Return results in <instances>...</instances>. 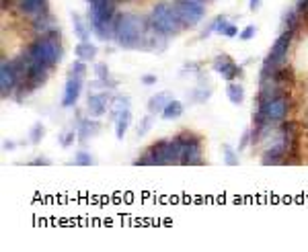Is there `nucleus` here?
I'll list each match as a JSON object with an SVG mask.
<instances>
[{
  "label": "nucleus",
  "instance_id": "obj_1",
  "mask_svg": "<svg viewBox=\"0 0 308 252\" xmlns=\"http://www.w3.org/2000/svg\"><path fill=\"white\" fill-rule=\"evenodd\" d=\"M150 29V19L134 13H119L115 17V43L123 49H138L142 37Z\"/></svg>",
  "mask_w": 308,
  "mask_h": 252
},
{
  "label": "nucleus",
  "instance_id": "obj_2",
  "mask_svg": "<svg viewBox=\"0 0 308 252\" xmlns=\"http://www.w3.org/2000/svg\"><path fill=\"white\" fill-rule=\"evenodd\" d=\"M25 54L35 60V62H43L50 68L58 66L62 62V45H60V37L56 35H43L37 37L35 41H31L25 49Z\"/></svg>",
  "mask_w": 308,
  "mask_h": 252
},
{
  "label": "nucleus",
  "instance_id": "obj_3",
  "mask_svg": "<svg viewBox=\"0 0 308 252\" xmlns=\"http://www.w3.org/2000/svg\"><path fill=\"white\" fill-rule=\"evenodd\" d=\"M148 19H150V25L154 31H159L167 37L177 35L183 29V23H181V19H179V15L171 3H159L152 9Z\"/></svg>",
  "mask_w": 308,
  "mask_h": 252
},
{
  "label": "nucleus",
  "instance_id": "obj_4",
  "mask_svg": "<svg viewBox=\"0 0 308 252\" xmlns=\"http://www.w3.org/2000/svg\"><path fill=\"white\" fill-rule=\"evenodd\" d=\"M173 7L183 27H195L206 17V5L200 3V0H173Z\"/></svg>",
  "mask_w": 308,
  "mask_h": 252
},
{
  "label": "nucleus",
  "instance_id": "obj_5",
  "mask_svg": "<svg viewBox=\"0 0 308 252\" xmlns=\"http://www.w3.org/2000/svg\"><path fill=\"white\" fill-rule=\"evenodd\" d=\"M159 158V166L163 164H181V152H183V144L173 138V140H161L157 144L150 146Z\"/></svg>",
  "mask_w": 308,
  "mask_h": 252
},
{
  "label": "nucleus",
  "instance_id": "obj_6",
  "mask_svg": "<svg viewBox=\"0 0 308 252\" xmlns=\"http://www.w3.org/2000/svg\"><path fill=\"white\" fill-rule=\"evenodd\" d=\"M292 39H294V31L283 29V33L275 39V43H273V47H271V52H269L265 64H269V66H273V68H279V66L288 64V52H290V47H292Z\"/></svg>",
  "mask_w": 308,
  "mask_h": 252
},
{
  "label": "nucleus",
  "instance_id": "obj_7",
  "mask_svg": "<svg viewBox=\"0 0 308 252\" xmlns=\"http://www.w3.org/2000/svg\"><path fill=\"white\" fill-rule=\"evenodd\" d=\"M298 140V138H296ZM292 142L294 140H290V138H285V136H279L273 144H271V148H267L265 150V154H263V158H261V162L265 164V166H277V164H285V160H288V152H290V146H292Z\"/></svg>",
  "mask_w": 308,
  "mask_h": 252
},
{
  "label": "nucleus",
  "instance_id": "obj_8",
  "mask_svg": "<svg viewBox=\"0 0 308 252\" xmlns=\"http://www.w3.org/2000/svg\"><path fill=\"white\" fill-rule=\"evenodd\" d=\"M283 94H288V86L285 84H279L275 80H265V82H261V90H259V96H257V107L263 109L271 100H275V98H279Z\"/></svg>",
  "mask_w": 308,
  "mask_h": 252
},
{
  "label": "nucleus",
  "instance_id": "obj_9",
  "mask_svg": "<svg viewBox=\"0 0 308 252\" xmlns=\"http://www.w3.org/2000/svg\"><path fill=\"white\" fill-rule=\"evenodd\" d=\"M263 111H265V115L269 117L271 123H281L288 117V113L292 111V98L288 94H283V96L271 100L267 107H263Z\"/></svg>",
  "mask_w": 308,
  "mask_h": 252
},
{
  "label": "nucleus",
  "instance_id": "obj_10",
  "mask_svg": "<svg viewBox=\"0 0 308 252\" xmlns=\"http://www.w3.org/2000/svg\"><path fill=\"white\" fill-rule=\"evenodd\" d=\"M111 94H109V90L105 88L103 92H93L91 96H89V100H86V107H89V115L93 117V119H99V117H103L105 113H107V107H111Z\"/></svg>",
  "mask_w": 308,
  "mask_h": 252
},
{
  "label": "nucleus",
  "instance_id": "obj_11",
  "mask_svg": "<svg viewBox=\"0 0 308 252\" xmlns=\"http://www.w3.org/2000/svg\"><path fill=\"white\" fill-rule=\"evenodd\" d=\"M17 86H19V78L13 72L11 64L5 60L3 64H0V96L7 98L9 94H13L17 90Z\"/></svg>",
  "mask_w": 308,
  "mask_h": 252
},
{
  "label": "nucleus",
  "instance_id": "obj_12",
  "mask_svg": "<svg viewBox=\"0 0 308 252\" xmlns=\"http://www.w3.org/2000/svg\"><path fill=\"white\" fill-rule=\"evenodd\" d=\"M50 70H52V68H50L48 64L31 60V62H29V68H27V76H25L23 80H27V82L33 86V90H35V88H39V86L46 84V80H48V76H50Z\"/></svg>",
  "mask_w": 308,
  "mask_h": 252
},
{
  "label": "nucleus",
  "instance_id": "obj_13",
  "mask_svg": "<svg viewBox=\"0 0 308 252\" xmlns=\"http://www.w3.org/2000/svg\"><path fill=\"white\" fill-rule=\"evenodd\" d=\"M15 9L19 15L27 19H35L39 15H48V0H17Z\"/></svg>",
  "mask_w": 308,
  "mask_h": 252
},
{
  "label": "nucleus",
  "instance_id": "obj_14",
  "mask_svg": "<svg viewBox=\"0 0 308 252\" xmlns=\"http://www.w3.org/2000/svg\"><path fill=\"white\" fill-rule=\"evenodd\" d=\"M91 17L101 21H115L117 0H95V3H91Z\"/></svg>",
  "mask_w": 308,
  "mask_h": 252
},
{
  "label": "nucleus",
  "instance_id": "obj_15",
  "mask_svg": "<svg viewBox=\"0 0 308 252\" xmlns=\"http://www.w3.org/2000/svg\"><path fill=\"white\" fill-rule=\"evenodd\" d=\"M181 164L185 166H200L204 164V154H202V138H195L193 142L183 146L181 152Z\"/></svg>",
  "mask_w": 308,
  "mask_h": 252
},
{
  "label": "nucleus",
  "instance_id": "obj_16",
  "mask_svg": "<svg viewBox=\"0 0 308 252\" xmlns=\"http://www.w3.org/2000/svg\"><path fill=\"white\" fill-rule=\"evenodd\" d=\"M80 92H82V78H78V76H74V74H72V76L66 80L64 96H62V105H64L66 109L74 107V105H76V100L80 98Z\"/></svg>",
  "mask_w": 308,
  "mask_h": 252
},
{
  "label": "nucleus",
  "instance_id": "obj_17",
  "mask_svg": "<svg viewBox=\"0 0 308 252\" xmlns=\"http://www.w3.org/2000/svg\"><path fill=\"white\" fill-rule=\"evenodd\" d=\"M91 31L99 41H115V21H101L91 17Z\"/></svg>",
  "mask_w": 308,
  "mask_h": 252
},
{
  "label": "nucleus",
  "instance_id": "obj_18",
  "mask_svg": "<svg viewBox=\"0 0 308 252\" xmlns=\"http://www.w3.org/2000/svg\"><path fill=\"white\" fill-rule=\"evenodd\" d=\"M214 70L224 78V80H228V82H232L236 76H240V68L228 58V56H218L216 60H214Z\"/></svg>",
  "mask_w": 308,
  "mask_h": 252
},
{
  "label": "nucleus",
  "instance_id": "obj_19",
  "mask_svg": "<svg viewBox=\"0 0 308 252\" xmlns=\"http://www.w3.org/2000/svg\"><path fill=\"white\" fill-rule=\"evenodd\" d=\"M54 29H58V27H56V21L52 19V15H50V13H48V15H39V17H35V19H31V31H33L37 37L50 35Z\"/></svg>",
  "mask_w": 308,
  "mask_h": 252
},
{
  "label": "nucleus",
  "instance_id": "obj_20",
  "mask_svg": "<svg viewBox=\"0 0 308 252\" xmlns=\"http://www.w3.org/2000/svg\"><path fill=\"white\" fill-rule=\"evenodd\" d=\"M97 132H99V123H97V121H93V119H80V123H78V132H76L80 144H86V140L93 138Z\"/></svg>",
  "mask_w": 308,
  "mask_h": 252
},
{
  "label": "nucleus",
  "instance_id": "obj_21",
  "mask_svg": "<svg viewBox=\"0 0 308 252\" xmlns=\"http://www.w3.org/2000/svg\"><path fill=\"white\" fill-rule=\"evenodd\" d=\"M169 100H171L169 92H157L154 96H150V100H148V113L161 115L165 111V107L169 105Z\"/></svg>",
  "mask_w": 308,
  "mask_h": 252
},
{
  "label": "nucleus",
  "instance_id": "obj_22",
  "mask_svg": "<svg viewBox=\"0 0 308 252\" xmlns=\"http://www.w3.org/2000/svg\"><path fill=\"white\" fill-rule=\"evenodd\" d=\"M97 45L95 43H89V41H80L76 47H74V56L76 60H82V62H91L97 58Z\"/></svg>",
  "mask_w": 308,
  "mask_h": 252
},
{
  "label": "nucleus",
  "instance_id": "obj_23",
  "mask_svg": "<svg viewBox=\"0 0 308 252\" xmlns=\"http://www.w3.org/2000/svg\"><path fill=\"white\" fill-rule=\"evenodd\" d=\"M181 115H183V103H181V100H175V98H171L169 105L165 107V111L161 113V117H163L165 121H175V119H179Z\"/></svg>",
  "mask_w": 308,
  "mask_h": 252
},
{
  "label": "nucleus",
  "instance_id": "obj_24",
  "mask_svg": "<svg viewBox=\"0 0 308 252\" xmlns=\"http://www.w3.org/2000/svg\"><path fill=\"white\" fill-rule=\"evenodd\" d=\"M129 123H131V113H129V109H127V111H123V113L115 119V138H117V140H123V136H125V132H127V128H129Z\"/></svg>",
  "mask_w": 308,
  "mask_h": 252
},
{
  "label": "nucleus",
  "instance_id": "obj_25",
  "mask_svg": "<svg viewBox=\"0 0 308 252\" xmlns=\"http://www.w3.org/2000/svg\"><path fill=\"white\" fill-rule=\"evenodd\" d=\"M226 96H228V100L232 103V105H240L243 100H245V88L238 84V82H228V86H226Z\"/></svg>",
  "mask_w": 308,
  "mask_h": 252
},
{
  "label": "nucleus",
  "instance_id": "obj_26",
  "mask_svg": "<svg viewBox=\"0 0 308 252\" xmlns=\"http://www.w3.org/2000/svg\"><path fill=\"white\" fill-rule=\"evenodd\" d=\"M300 11L298 9H288L285 11V15H283V29H288V31H298V27H300Z\"/></svg>",
  "mask_w": 308,
  "mask_h": 252
},
{
  "label": "nucleus",
  "instance_id": "obj_27",
  "mask_svg": "<svg viewBox=\"0 0 308 252\" xmlns=\"http://www.w3.org/2000/svg\"><path fill=\"white\" fill-rule=\"evenodd\" d=\"M271 80H275V82H279V84H290L292 80H294V70L288 66V64H283V66H279V68H275V74H273V78Z\"/></svg>",
  "mask_w": 308,
  "mask_h": 252
},
{
  "label": "nucleus",
  "instance_id": "obj_28",
  "mask_svg": "<svg viewBox=\"0 0 308 252\" xmlns=\"http://www.w3.org/2000/svg\"><path fill=\"white\" fill-rule=\"evenodd\" d=\"M111 119H117L123 111H127L129 109V98L127 96H115L113 100H111Z\"/></svg>",
  "mask_w": 308,
  "mask_h": 252
},
{
  "label": "nucleus",
  "instance_id": "obj_29",
  "mask_svg": "<svg viewBox=\"0 0 308 252\" xmlns=\"http://www.w3.org/2000/svg\"><path fill=\"white\" fill-rule=\"evenodd\" d=\"M134 164H136V166H159V158H157V154H154L152 148H146Z\"/></svg>",
  "mask_w": 308,
  "mask_h": 252
},
{
  "label": "nucleus",
  "instance_id": "obj_30",
  "mask_svg": "<svg viewBox=\"0 0 308 252\" xmlns=\"http://www.w3.org/2000/svg\"><path fill=\"white\" fill-rule=\"evenodd\" d=\"M72 21H74V33H76V37H78L80 41H89L91 27H86V23L82 21V17H78V15H74Z\"/></svg>",
  "mask_w": 308,
  "mask_h": 252
},
{
  "label": "nucleus",
  "instance_id": "obj_31",
  "mask_svg": "<svg viewBox=\"0 0 308 252\" xmlns=\"http://www.w3.org/2000/svg\"><path fill=\"white\" fill-rule=\"evenodd\" d=\"M226 27H228V21H226L224 17H216V19L210 23V29H206V31H204V37H208V35H212V33H220V35H224Z\"/></svg>",
  "mask_w": 308,
  "mask_h": 252
},
{
  "label": "nucleus",
  "instance_id": "obj_32",
  "mask_svg": "<svg viewBox=\"0 0 308 252\" xmlns=\"http://www.w3.org/2000/svg\"><path fill=\"white\" fill-rule=\"evenodd\" d=\"M279 136H285L290 140H296L298 138V125L294 121H281L279 125Z\"/></svg>",
  "mask_w": 308,
  "mask_h": 252
},
{
  "label": "nucleus",
  "instance_id": "obj_33",
  "mask_svg": "<svg viewBox=\"0 0 308 252\" xmlns=\"http://www.w3.org/2000/svg\"><path fill=\"white\" fill-rule=\"evenodd\" d=\"M74 164H78V166H91V164H95V158H93L89 152L80 150V152H76V156H74Z\"/></svg>",
  "mask_w": 308,
  "mask_h": 252
},
{
  "label": "nucleus",
  "instance_id": "obj_34",
  "mask_svg": "<svg viewBox=\"0 0 308 252\" xmlns=\"http://www.w3.org/2000/svg\"><path fill=\"white\" fill-rule=\"evenodd\" d=\"M152 121H154V115H152V113H148V115L140 121V125H138V136H144V134H148V132H150Z\"/></svg>",
  "mask_w": 308,
  "mask_h": 252
},
{
  "label": "nucleus",
  "instance_id": "obj_35",
  "mask_svg": "<svg viewBox=\"0 0 308 252\" xmlns=\"http://www.w3.org/2000/svg\"><path fill=\"white\" fill-rule=\"evenodd\" d=\"M70 74H74V76H78V78H84V76H86V62L76 60V62L72 64V68H70Z\"/></svg>",
  "mask_w": 308,
  "mask_h": 252
},
{
  "label": "nucleus",
  "instance_id": "obj_36",
  "mask_svg": "<svg viewBox=\"0 0 308 252\" xmlns=\"http://www.w3.org/2000/svg\"><path fill=\"white\" fill-rule=\"evenodd\" d=\"M224 150V162L228 164V166H236L238 164V158H236V152L230 148V146H224L222 148Z\"/></svg>",
  "mask_w": 308,
  "mask_h": 252
},
{
  "label": "nucleus",
  "instance_id": "obj_37",
  "mask_svg": "<svg viewBox=\"0 0 308 252\" xmlns=\"http://www.w3.org/2000/svg\"><path fill=\"white\" fill-rule=\"evenodd\" d=\"M255 33H257V27H255V25H249V27H245V29L238 33V37H240L243 41H251V39L255 37Z\"/></svg>",
  "mask_w": 308,
  "mask_h": 252
},
{
  "label": "nucleus",
  "instance_id": "obj_38",
  "mask_svg": "<svg viewBox=\"0 0 308 252\" xmlns=\"http://www.w3.org/2000/svg\"><path fill=\"white\" fill-rule=\"evenodd\" d=\"M78 138V134H74V132H68V134H62V138H60V144H62V148H70L72 146V142Z\"/></svg>",
  "mask_w": 308,
  "mask_h": 252
},
{
  "label": "nucleus",
  "instance_id": "obj_39",
  "mask_svg": "<svg viewBox=\"0 0 308 252\" xmlns=\"http://www.w3.org/2000/svg\"><path fill=\"white\" fill-rule=\"evenodd\" d=\"M43 138V125H33V130H31V144H37L39 140Z\"/></svg>",
  "mask_w": 308,
  "mask_h": 252
},
{
  "label": "nucleus",
  "instance_id": "obj_40",
  "mask_svg": "<svg viewBox=\"0 0 308 252\" xmlns=\"http://www.w3.org/2000/svg\"><path fill=\"white\" fill-rule=\"evenodd\" d=\"M95 76L101 78V80L109 78V68H107V64H95Z\"/></svg>",
  "mask_w": 308,
  "mask_h": 252
},
{
  "label": "nucleus",
  "instance_id": "obj_41",
  "mask_svg": "<svg viewBox=\"0 0 308 252\" xmlns=\"http://www.w3.org/2000/svg\"><path fill=\"white\" fill-rule=\"evenodd\" d=\"M236 35H238V27L234 23H228V27L224 31V37H236Z\"/></svg>",
  "mask_w": 308,
  "mask_h": 252
},
{
  "label": "nucleus",
  "instance_id": "obj_42",
  "mask_svg": "<svg viewBox=\"0 0 308 252\" xmlns=\"http://www.w3.org/2000/svg\"><path fill=\"white\" fill-rule=\"evenodd\" d=\"M251 138H253V136H251V132H245V136H243V140H240V144H238V150H245V148L251 144V142H249Z\"/></svg>",
  "mask_w": 308,
  "mask_h": 252
},
{
  "label": "nucleus",
  "instance_id": "obj_43",
  "mask_svg": "<svg viewBox=\"0 0 308 252\" xmlns=\"http://www.w3.org/2000/svg\"><path fill=\"white\" fill-rule=\"evenodd\" d=\"M142 84H146V86L157 84V76H152V74H146V76H142Z\"/></svg>",
  "mask_w": 308,
  "mask_h": 252
},
{
  "label": "nucleus",
  "instance_id": "obj_44",
  "mask_svg": "<svg viewBox=\"0 0 308 252\" xmlns=\"http://www.w3.org/2000/svg\"><path fill=\"white\" fill-rule=\"evenodd\" d=\"M261 7V0H249V9L251 11H257Z\"/></svg>",
  "mask_w": 308,
  "mask_h": 252
},
{
  "label": "nucleus",
  "instance_id": "obj_45",
  "mask_svg": "<svg viewBox=\"0 0 308 252\" xmlns=\"http://www.w3.org/2000/svg\"><path fill=\"white\" fill-rule=\"evenodd\" d=\"M306 5H308V0H296V9L300 11V15H302V11H304Z\"/></svg>",
  "mask_w": 308,
  "mask_h": 252
},
{
  "label": "nucleus",
  "instance_id": "obj_46",
  "mask_svg": "<svg viewBox=\"0 0 308 252\" xmlns=\"http://www.w3.org/2000/svg\"><path fill=\"white\" fill-rule=\"evenodd\" d=\"M33 164H50V160H46V158H43V160H35Z\"/></svg>",
  "mask_w": 308,
  "mask_h": 252
},
{
  "label": "nucleus",
  "instance_id": "obj_47",
  "mask_svg": "<svg viewBox=\"0 0 308 252\" xmlns=\"http://www.w3.org/2000/svg\"><path fill=\"white\" fill-rule=\"evenodd\" d=\"M200 3H204V5H208V3H212V0H200Z\"/></svg>",
  "mask_w": 308,
  "mask_h": 252
},
{
  "label": "nucleus",
  "instance_id": "obj_48",
  "mask_svg": "<svg viewBox=\"0 0 308 252\" xmlns=\"http://www.w3.org/2000/svg\"><path fill=\"white\" fill-rule=\"evenodd\" d=\"M91 3H95V0H89V5H91Z\"/></svg>",
  "mask_w": 308,
  "mask_h": 252
},
{
  "label": "nucleus",
  "instance_id": "obj_49",
  "mask_svg": "<svg viewBox=\"0 0 308 252\" xmlns=\"http://www.w3.org/2000/svg\"><path fill=\"white\" fill-rule=\"evenodd\" d=\"M15 3H17V0H15Z\"/></svg>",
  "mask_w": 308,
  "mask_h": 252
}]
</instances>
